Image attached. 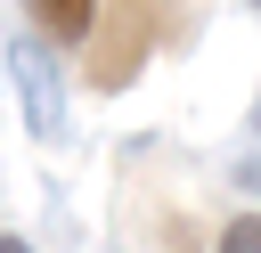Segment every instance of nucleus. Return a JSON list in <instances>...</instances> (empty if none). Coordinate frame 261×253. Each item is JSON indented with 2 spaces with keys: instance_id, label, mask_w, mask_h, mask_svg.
I'll return each instance as SVG.
<instances>
[{
  "instance_id": "nucleus-6",
  "label": "nucleus",
  "mask_w": 261,
  "mask_h": 253,
  "mask_svg": "<svg viewBox=\"0 0 261 253\" xmlns=\"http://www.w3.org/2000/svg\"><path fill=\"white\" fill-rule=\"evenodd\" d=\"M253 131H261V106H253Z\"/></svg>"
},
{
  "instance_id": "nucleus-1",
  "label": "nucleus",
  "mask_w": 261,
  "mask_h": 253,
  "mask_svg": "<svg viewBox=\"0 0 261 253\" xmlns=\"http://www.w3.org/2000/svg\"><path fill=\"white\" fill-rule=\"evenodd\" d=\"M16 82H24V122H33V139H57V73L41 65V41H16Z\"/></svg>"
},
{
  "instance_id": "nucleus-7",
  "label": "nucleus",
  "mask_w": 261,
  "mask_h": 253,
  "mask_svg": "<svg viewBox=\"0 0 261 253\" xmlns=\"http://www.w3.org/2000/svg\"><path fill=\"white\" fill-rule=\"evenodd\" d=\"M253 8H261V0H253Z\"/></svg>"
},
{
  "instance_id": "nucleus-2",
  "label": "nucleus",
  "mask_w": 261,
  "mask_h": 253,
  "mask_svg": "<svg viewBox=\"0 0 261 253\" xmlns=\"http://www.w3.org/2000/svg\"><path fill=\"white\" fill-rule=\"evenodd\" d=\"M33 16H41V33L82 41V33H90V16H98V0H33Z\"/></svg>"
},
{
  "instance_id": "nucleus-4",
  "label": "nucleus",
  "mask_w": 261,
  "mask_h": 253,
  "mask_svg": "<svg viewBox=\"0 0 261 253\" xmlns=\"http://www.w3.org/2000/svg\"><path fill=\"white\" fill-rule=\"evenodd\" d=\"M245 188H261V163H245Z\"/></svg>"
},
{
  "instance_id": "nucleus-5",
  "label": "nucleus",
  "mask_w": 261,
  "mask_h": 253,
  "mask_svg": "<svg viewBox=\"0 0 261 253\" xmlns=\"http://www.w3.org/2000/svg\"><path fill=\"white\" fill-rule=\"evenodd\" d=\"M0 253H33V245H16V237H0Z\"/></svg>"
},
{
  "instance_id": "nucleus-3",
  "label": "nucleus",
  "mask_w": 261,
  "mask_h": 253,
  "mask_svg": "<svg viewBox=\"0 0 261 253\" xmlns=\"http://www.w3.org/2000/svg\"><path fill=\"white\" fill-rule=\"evenodd\" d=\"M220 253H261V212H237L228 237H220Z\"/></svg>"
}]
</instances>
